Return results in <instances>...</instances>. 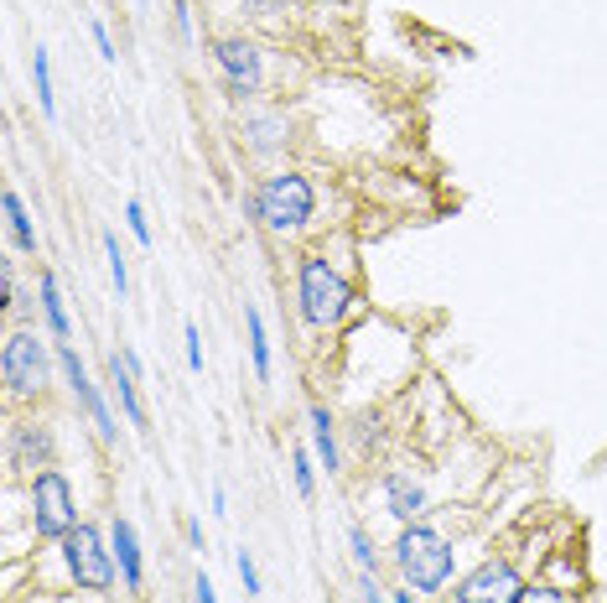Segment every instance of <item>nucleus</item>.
Segmentation results:
<instances>
[{"instance_id": "1", "label": "nucleus", "mask_w": 607, "mask_h": 603, "mask_svg": "<svg viewBox=\"0 0 607 603\" xmlns=\"http://www.w3.org/2000/svg\"><path fill=\"white\" fill-rule=\"evenodd\" d=\"M394 567H400V578L415 588V593H436V588H447L451 578V546L442 531L432 525H400V536H394Z\"/></svg>"}, {"instance_id": "2", "label": "nucleus", "mask_w": 607, "mask_h": 603, "mask_svg": "<svg viewBox=\"0 0 607 603\" xmlns=\"http://www.w3.org/2000/svg\"><path fill=\"white\" fill-rule=\"evenodd\" d=\"M250 208H255V219L265 224V229L286 235V229H301V224L312 219L317 193L301 172H275V178H265L255 187V203H250Z\"/></svg>"}, {"instance_id": "3", "label": "nucleus", "mask_w": 607, "mask_h": 603, "mask_svg": "<svg viewBox=\"0 0 607 603\" xmlns=\"http://www.w3.org/2000/svg\"><path fill=\"white\" fill-rule=\"evenodd\" d=\"M296 297H301V318L312 322V328H337L353 307V286L343 282V271H333L322 255H307V261H301Z\"/></svg>"}, {"instance_id": "4", "label": "nucleus", "mask_w": 607, "mask_h": 603, "mask_svg": "<svg viewBox=\"0 0 607 603\" xmlns=\"http://www.w3.org/2000/svg\"><path fill=\"white\" fill-rule=\"evenodd\" d=\"M32 531L42 542H62L79 531V510H73V483L58 468L32 474Z\"/></svg>"}, {"instance_id": "5", "label": "nucleus", "mask_w": 607, "mask_h": 603, "mask_svg": "<svg viewBox=\"0 0 607 603\" xmlns=\"http://www.w3.org/2000/svg\"><path fill=\"white\" fill-rule=\"evenodd\" d=\"M62 562H68V578L83 593H110L115 588V546H104L94 525H79L73 536H62Z\"/></svg>"}, {"instance_id": "6", "label": "nucleus", "mask_w": 607, "mask_h": 603, "mask_svg": "<svg viewBox=\"0 0 607 603\" xmlns=\"http://www.w3.org/2000/svg\"><path fill=\"white\" fill-rule=\"evenodd\" d=\"M0 375L11 385V396H42L53 380V360H47V343L32 328H16L5 349H0Z\"/></svg>"}, {"instance_id": "7", "label": "nucleus", "mask_w": 607, "mask_h": 603, "mask_svg": "<svg viewBox=\"0 0 607 603\" xmlns=\"http://www.w3.org/2000/svg\"><path fill=\"white\" fill-rule=\"evenodd\" d=\"M519 572H514V562H504V557H489V562H478L457 583V603H514L519 599Z\"/></svg>"}, {"instance_id": "8", "label": "nucleus", "mask_w": 607, "mask_h": 603, "mask_svg": "<svg viewBox=\"0 0 607 603\" xmlns=\"http://www.w3.org/2000/svg\"><path fill=\"white\" fill-rule=\"evenodd\" d=\"M58 364H62V375H68V385H73L79 406L89 411V417H94L99 437H104V443H115V437H119V422H115V411H110V401H104V390L89 380V369H83V360H79V349H73V343H58Z\"/></svg>"}, {"instance_id": "9", "label": "nucleus", "mask_w": 607, "mask_h": 603, "mask_svg": "<svg viewBox=\"0 0 607 603\" xmlns=\"http://www.w3.org/2000/svg\"><path fill=\"white\" fill-rule=\"evenodd\" d=\"M214 62L224 68V79H229V94L250 100L260 89V47L255 42H244V37L214 42Z\"/></svg>"}, {"instance_id": "10", "label": "nucleus", "mask_w": 607, "mask_h": 603, "mask_svg": "<svg viewBox=\"0 0 607 603\" xmlns=\"http://www.w3.org/2000/svg\"><path fill=\"white\" fill-rule=\"evenodd\" d=\"M110 546H115V562H119V578H125V588L130 593H140L146 588V562H140V536L130 521H115V531H110Z\"/></svg>"}, {"instance_id": "11", "label": "nucleus", "mask_w": 607, "mask_h": 603, "mask_svg": "<svg viewBox=\"0 0 607 603\" xmlns=\"http://www.w3.org/2000/svg\"><path fill=\"white\" fill-rule=\"evenodd\" d=\"M11 463L16 468H53V432L47 426H16V443H11Z\"/></svg>"}, {"instance_id": "12", "label": "nucleus", "mask_w": 607, "mask_h": 603, "mask_svg": "<svg viewBox=\"0 0 607 603\" xmlns=\"http://www.w3.org/2000/svg\"><path fill=\"white\" fill-rule=\"evenodd\" d=\"M385 504H390V515L400 525H411L421 510H426V494H421V483H411L405 474H390L385 479Z\"/></svg>"}, {"instance_id": "13", "label": "nucleus", "mask_w": 607, "mask_h": 603, "mask_svg": "<svg viewBox=\"0 0 607 603\" xmlns=\"http://www.w3.org/2000/svg\"><path fill=\"white\" fill-rule=\"evenodd\" d=\"M110 385H115V396H119V406H125L130 426H146V406H140L136 369H130V360H125V354H115V360H110Z\"/></svg>"}, {"instance_id": "14", "label": "nucleus", "mask_w": 607, "mask_h": 603, "mask_svg": "<svg viewBox=\"0 0 607 603\" xmlns=\"http://www.w3.org/2000/svg\"><path fill=\"white\" fill-rule=\"evenodd\" d=\"M37 292H42V318H47V328H53V339L68 343V339H73V322H68V302H62V292H58V276H53V271H42Z\"/></svg>"}, {"instance_id": "15", "label": "nucleus", "mask_w": 607, "mask_h": 603, "mask_svg": "<svg viewBox=\"0 0 607 603\" xmlns=\"http://www.w3.org/2000/svg\"><path fill=\"white\" fill-rule=\"evenodd\" d=\"M5 229H11L16 250L37 255V224H32V214H26V203H21L16 187H5Z\"/></svg>"}, {"instance_id": "16", "label": "nucleus", "mask_w": 607, "mask_h": 603, "mask_svg": "<svg viewBox=\"0 0 607 603\" xmlns=\"http://www.w3.org/2000/svg\"><path fill=\"white\" fill-rule=\"evenodd\" d=\"M312 447H317V458H322V468H328V474H337V468H343V458H337V432H333L328 406H312Z\"/></svg>"}, {"instance_id": "17", "label": "nucleus", "mask_w": 607, "mask_h": 603, "mask_svg": "<svg viewBox=\"0 0 607 603\" xmlns=\"http://www.w3.org/2000/svg\"><path fill=\"white\" fill-rule=\"evenodd\" d=\"M244 322H250V360H255V375L271 380V333H265L260 307H244Z\"/></svg>"}, {"instance_id": "18", "label": "nucleus", "mask_w": 607, "mask_h": 603, "mask_svg": "<svg viewBox=\"0 0 607 603\" xmlns=\"http://www.w3.org/2000/svg\"><path fill=\"white\" fill-rule=\"evenodd\" d=\"M32 83H37V104L47 121H58V94H53V62H47V47L32 53Z\"/></svg>"}, {"instance_id": "19", "label": "nucleus", "mask_w": 607, "mask_h": 603, "mask_svg": "<svg viewBox=\"0 0 607 603\" xmlns=\"http://www.w3.org/2000/svg\"><path fill=\"white\" fill-rule=\"evenodd\" d=\"M244 136H250L255 151H275L280 136H286V121L280 115H244Z\"/></svg>"}, {"instance_id": "20", "label": "nucleus", "mask_w": 607, "mask_h": 603, "mask_svg": "<svg viewBox=\"0 0 607 603\" xmlns=\"http://www.w3.org/2000/svg\"><path fill=\"white\" fill-rule=\"evenodd\" d=\"M104 261H110V282H115L119 302H125V292H130V265H125V255H119L115 235H104Z\"/></svg>"}, {"instance_id": "21", "label": "nucleus", "mask_w": 607, "mask_h": 603, "mask_svg": "<svg viewBox=\"0 0 607 603\" xmlns=\"http://www.w3.org/2000/svg\"><path fill=\"white\" fill-rule=\"evenodd\" d=\"M348 546H353V562H358V572H364V578H374L379 551H374V542L364 536V525H348Z\"/></svg>"}, {"instance_id": "22", "label": "nucleus", "mask_w": 607, "mask_h": 603, "mask_svg": "<svg viewBox=\"0 0 607 603\" xmlns=\"http://www.w3.org/2000/svg\"><path fill=\"white\" fill-rule=\"evenodd\" d=\"M291 474H296V494H301V500H312V494H317V468H312V453H307V447H296Z\"/></svg>"}, {"instance_id": "23", "label": "nucleus", "mask_w": 607, "mask_h": 603, "mask_svg": "<svg viewBox=\"0 0 607 603\" xmlns=\"http://www.w3.org/2000/svg\"><path fill=\"white\" fill-rule=\"evenodd\" d=\"M125 224H130V235H136L140 244H151V219H146V208H140V198L125 203Z\"/></svg>"}, {"instance_id": "24", "label": "nucleus", "mask_w": 607, "mask_h": 603, "mask_svg": "<svg viewBox=\"0 0 607 603\" xmlns=\"http://www.w3.org/2000/svg\"><path fill=\"white\" fill-rule=\"evenodd\" d=\"M182 343H187V369L203 375V333H197V322H182Z\"/></svg>"}, {"instance_id": "25", "label": "nucleus", "mask_w": 607, "mask_h": 603, "mask_svg": "<svg viewBox=\"0 0 607 603\" xmlns=\"http://www.w3.org/2000/svg\"><path fill=\"white\" fill-rule=\"evenodd\" d=\"M234 567H239V583H244V593H250V599H260V567H255V557H250V551H239Z\"/></svg>"}, {"instance_id": "26", "label": "nucleus", "mask_w": 607, "mask_h": 603, "mask_svg": "<svg viewBox=\"0 0 607 603\" xmlns=\"http://www.w3.org/2000/svg\"><path fill=\"white\" fill-rule=\"evenodd\" d=\"M514 603H566V593H561V588H546V583H525Z\"/></svg>"}, {"instance_id": "27", "label": "nucleus", "mask_w": 607, "mask_h": 603, "mask_svg": "<svg viewBox=\"0 0 607 603\" xmlns=\"http://www.w3.org/2000/svg\"><path fill=\"white\" fill-rule=\"evenodd\" d=\"M89 37H94V47H99V58H104V62H115L119 58V53H115V37H110V26H104V21H89Z\"/></svg>"}, {"instance_id": "28", "label": "nucleus", "mask_w": 607, "mask_h": 603, "mask_svg": "<svg viewBox=\"0 0 607 603\" xmlns=\"http://www.w3.org/2000/svg\"><path fill=\"white\" fill-rule=\"evenodd\" d=\"M172 21H176V37L193 42V11H187V0H176L172 5Z\"/></svg>"}, {"instance_id": "29", "label": "nucleus", "mask_w": 607, "mask_h": 603, "mask_svg": "<svg viewBox=\"0 0 607 603\" xmlns=\"http://www.w3.org/2000/svg\"><path fill=\"white\" fill-rule=\"evenodd\" d=\"M280 5H286V0H244V11H255V16H271Z\"/></svg>"}, {"instance_id": "30", "label": "nucleus", "mask_w": 607, "mask_h": 603, "mask_svg": "<svg viewBox=\"0 0 607 603\" xmlns=\"http://www.w3.org/2000/svg\"><path fill=\"white\" fill-rule=\"evenodd\" d=\"M193 599H197V603H218L214 583H208V578H203V572H197V588H193Z\"/></svg>"}, {"instance_id": "31", "label": "nucleus", "mask_w": 607, "mask_h": 603, "mask_svg": "<svg viewBox=\"0 0 607 603\" xmlns=\"http://www.w3.org/2000/svg\"><path fill=\"white\" fill-rule=\"evenodd\" d=\"M364 603H390L385 593H379V588H374V578H364Z\"/></svg>"}, {"instance_id": "32", "label": "nucleus", "mask_w": 607, "mask_h": 603, "mask_svg": "<svg viewBox=\"0 0 607 603\" xmlns=\"http://www.w3.org/2000/svg\"><path fill=\"white\" fill-rule=\"evenodd\" d=\"M394 603H415V599H411V593H394Z\"/></svg>"}]
</instances>
